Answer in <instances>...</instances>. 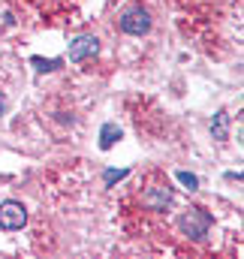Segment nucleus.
Returning <instances> with one entry per match:
<instances>
[{"label":"nucleus","mask_w":244,"mask_h":259,"mask_svg":"<svg viewBox=\"0 0 244 259\" xmlns=\"http://www.w3.org/2000/svg\"><path fill=\"white\" fill-rule=\"evenodd\" d=\"M211 223H214V217L205 208H187L181 217H178V232L187 235V238H193V241H205Z\"/></svg>","instance_id":"obj_1"},{"label":"nucleus","mask_w":244,"mask_h":259,"mask_svg":"<svg viewBox=\"0 0 244 259\" xmlns=\"http://www.w3.org/2000/svg\"><path fill=\"white\" fill-rule=\"evenodd\" d=\"M151 12L142 6V3H136V6H130V9H124L121 18H118V27H121V33L127 36H145L148 30H151Z\"/></svg>","instance_id":"obj_2"},{"label":"nucleus","mask_w":244,"mask_h":259,"mask_svg":"<svg viewBox=\"0 0 244 259\" xmlns=\"http://www.w3.org/2000/svg\"><path fill=\"white\" fill-rule=\"evenodd\" d=\"M175 202V190L169 187V181H160V184H151L145 193H142V205L148 211H169Z\"/></svg>","instance_id":"obj_3"},{"label":"nucleus","mask_w":244,"mask_h":259,"mask_svg":"<svg viewBox=\"0 0 244 259\" xmlns=\"http://www.w3.org/2000/svg\"><path fill=\"white\" fill-rule=\"evenodd\" d=\"M24 226H27V208L15 199L0 202V229L15 232V229H24Z\"/></svg>","instance_id":"obj_4"},{"label":"nucleus","mask_w":244,"mask_h":259,"mask_svg":"<svg viewBox=\"0 0 244 259\" xmlns=\"http://www.w3.org/2000/svg\"><path fill=\"white\" fill-rule=\"evenodd\" d=\"M97 52H100V39H97V36H91V33L75 36V39L69 42V61H72V64H82V61L94 58Z\"/></svg>","instance_id":"obj_5"},{"label":"nucleus","mask_w":244,"mask_h":259,"mask_svg":"<svg viewBox=\"0 0 244 259\" xmlns=\"http://www.w3.org/2000/svg\"><path fill=\"white\" fill-rule=\"evenodd\" d=\"M121 139V127L118 124H103V130H100V148L103 151H109V148H115V142Z\"/></svg>","instance_id":"obj_6"},{"label":"nucleus","mask_w":244,"mask_h":259,"mask_svg":"<svg viewBox=\"0 0 244 259\" xmlns=\"http://www.w3.org/2000/svg\"><path fill=\"white\" fill-rule=\"evenodd\" d=\"M226 124H229V115H226V112H217V115L211 118V136H214L217 142H226V136H229V133H226Z\"/></svg>","instance_id":"obj_7"},{"label":"nucleus","mask_w":244,"mask_h":259,"mask_svg":"<svg viewBox=\"0 0 244 259\" xmlns=\"http://www.w3.org/2000/svg\"><path fill=\"white\" fill-rule=\"evenodd\" d=\"M30 64L36 66V72H55L63 66V61L61 58H30Z\"/></svg>","instance_id":"obj_8"},{"label":"nucleus","mask_w":244,"mask_h":259,"mask_svg":"<svg viewBox=\"0 0 244 259\" xmlns=\"http://www.w3.org/2000/svg\"><path fill=\"white\" fill-rule=\"evenodd\" d=\"M178 181H181L184 187H187V190H199V178H196V175H193V172H178Z\"/></svg>","instance_id":"obj_9"},{"label":"nucleus","mask_w":244,"mask_h":259,"mask_svg":"<svg viewBox=\"0 0 244 259\" xmlns=\"http://www.w3.org/2000/svg\"><path fill=\"white\" fill-rule=\"evenodd\" d=\"M127 178V169H106V187H112L115 181H124Z\"/></svg>","instance_id":"obj_10"},{"label":"nucleus","mask_w":244,"mask_h":259,"mask_svg":"<svg viewBox=\"0 0 244 259\" xmlns=\"http://www.w3.org/2000/svg\"><path fill=\"white\" fill-rule=\"evenodd\" d=\"M3 112H6V94L0 91V115H3Z\"/></svg>","instance_id":"obj_11"}]
</instances>
